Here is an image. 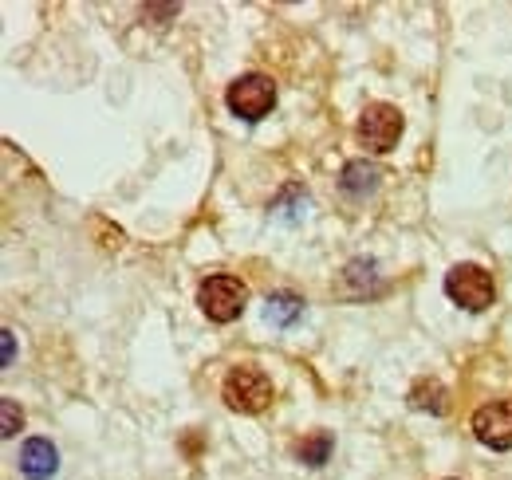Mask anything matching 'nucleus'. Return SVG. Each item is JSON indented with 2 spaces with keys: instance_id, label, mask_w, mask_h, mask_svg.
<instances>
[{
  "instance_id": "nucleus-1",
  "label": "nucleus",
  "mask_w": 512,
  "mask_h": 480,
  "mask_svg": "<svg viewBox=\"0 0 512 480\" xmlns=\"http://www.w3.org/2000/svg\"><path fill=\"white\" fill-rule=\"evenodd\" d=\"M221 398H225V406L233 410V414H260V410H268L272 406V398H276V390H272V378L260 370V366H233L229 370V378H225V386H221Z\"/></svg>"
},
{
  "instance_id": "nucleus-2",
  "label": "nucleus",
  "mask_w": 512,
  "mask_h": 480,
  "mask_svg": "<svg viewBox=\"0 0 512 480\" xmlns=\"http://www.w3.org/2000/svg\"><path fill=\"white\" fill-rule=\"evenodd\" d=\"M446 296L465 311H485L497 300V284L481 264H453L446 272Z\"/></svg>"
},
{
  "instance_id": "nucleus-3",
  "label": "nucleus",
  "mask_w": 512,
  "mask_h": 480,
  "mask_svg": "<svg viewBox=\"0 0 512 480\" xmlns=\"http://www.w3.org/2000/svg\"><path fill=\"white\" fill-rule=\"evenodd\" d=\"M245 300H249V288L237 276H209L197 288V303L213 323H233L245 311Z\"/></svg>"
},
{
  "instance_id": "nucleus-4",
  "label": "nucleus",
  "mask_w": 512,
  "mask_h": 480,
  "mask_svg": "<svg viewBox=\"0 0 512 480\" xmlns=\"http://www.w3.org/2000/svg\"><path fill=\"white\" fill-rule=\"evenodd\" d=\"M402 130H406V119H402V111L390 107V103H371V107L359 115V126H355L359 142H363L371 154H390V150L398 146Z\"/></svg>"
},
{
  "instance_id": "nucleus-5",
  "label": "nucleus",
  "mask_w": 512,
  "mask_h": 480,
  "mask_svg": "<svg viewBox=\"0 0 512 480\" xmlns=\"http://www.w3.org/2000/svg\"><path fill=\"white\" fill-rule=\"evenodd\" d=\"M225 103L237 119L260 122L272 107H276V83L268 75H241L237 83H229Z\"/></svg>"
},
{
  "instance_id": "nucleus-6",
  "label": "nucleus",
  "mask_w": 512,
  "mask_h": 480,
  "mask_svg": "<svg viewBox=\"0 0 512 480\" xmlns=\"http://www.w3.org/2000/svg\"><path fill=\"white\" fill-rule=\"evenodd\" d=\"M473 433L485 449H497L505 453L512 449V398H501V402H485L477 414H473Z\"/></svg>"
},
{
  "instance_id": "nucleus-7",
  "label": "nucleus",
  "mask_w": 512,
  "mask_h": 480,
  "mask_svg": "<svg viewBox=\"0 0 512 480\" xmlns=\"http://www.w3.org/2000/svg\"><path fill=\"white\" fill-rule=\"evenodd\" d=\"M20 473L28 480H52L60 473V453L44 437H28L20 445Z\"/></svg>"
},
{
  "instance_id": "nucleus-8",
  "label": "nucleus",
  "mask_w": 512,
  "mask_h": 480,
  "mask_svg": "<svg viewBox=\"0 0 512 480\" xmlns=\"http://www.w3.org/2000/svg\"><path fill=\"white\" fill-rule=\"evenodd\" d=\"M410 406L422 414H446L449 410V390L438 378H418L410 386Z\"/></svg>"
},
{
  "instance_id": "nucleus-9",
  "label": "nucleus",
  "mask_w": 512,
  "mask_h": 480,
  "mask_svg": "<svg viewBox=\"0 0 512 480\" xmlns=\"http://www.w3.org/2000/svg\"><path fill=\"white\" fill-rule=\"evenodd\" d=\"M339 185H343V193H351V197H367V193H375V185H379V170H375L371 162H347Z\"/></svg>"
},
{
  "instance_id": "nucleus-10",
  "label": "nucleus",
  "mask_w": 512,
  "mask_h": 480,
  "mask_svg": "<svg viewBox=\"0 0 512 480\" xmlns=\"http://www.w3.org/2000/svg\"><path fill=\"white\" fill-rule=\"evenodd\" d=\"M304 315V300L292 292H272L268 296V323L272 327H292Z\"/></svg>"
},
{
  "instance_id": "nucleus-11",
  "label": "nucleus",
  "mask_w": 512,
  "mask_h": 480,
  "mask_svg": "<svg viewBox=\"0 0 512 480\" xmlns=\"http://www.w3.org/2000/svg\"><path fill=\"white\" fill-rule=\"evenodd\" d=\"M296 457H300L304 465L320 469L323 461L331 457V433H327V429H316V433H308L304 441H296Z\"/></svg>"
},
{
  "instance_id": "nucleus-12",
  "label": "nucleus",
  "mask_w": 512,
  "mask_h": 480,
  "mask_svg": "<svg viewBox=\"0 0 512 480\" xmlns=\"http://www.w3.org/2000/svg\"><path fill=\"white\" fill-rule=\"evenodd\" d=\"M20 425H24V414L16 410V402H12V398H4V437H12Z\"/></svg>"
},
{
  "instance_id": "nucleus-13",
  "label": "nucleus",
  "mask_w": 512,
  "mask_h": 480,
  "mask_svg": "<svg viewBox=\"0 0 512 480\" xmlns=\"http://www.w3.org/2000/svg\"><path fill=\"white\" fill-rule=\"evenodd\" d=\"M4 362H12V335L4 331Z\"/></svg>"
}]
</instances>
